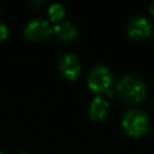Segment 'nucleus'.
<instances>
[{
	"label": "nucleus",
	"mask_w": 154,
	"mask_h": 154,
	"mask_svg": "<svg viewBox=\"0 0 154 154\" xmlns=\"http://www.w3.org/2000/svg\"><path fill=\"white\" fill-rule=\"evenodd\" d=\"M119 96L129 102H140L147 96V87L144 82L132 75H126L120 78L117 84Z\"/></svg>",
	"instance_id": "nucleus-1"
},
{
	"label": "nucleus",
	"mask_w": 154,
	"mask_h": 154,
	"mask_svg": "<svg viewBox=\"0 0 154 154\" xmlns=\"http://www.w3.org/2000/svg\"><path fill=\"white\" fill-rule=\"evenodd\" d=\"M149 125V120L146 113L138 109H129L122 118V126L126 134L131 136L143 135Z\"/></svg>",
	"instance_id": "nucleus-2"
},
{
	"label": "nucleus",
	"mask_w": 154,
	"mask_h": 154,
	"mask_svg": "<svg viewBox=\"0 0 154 154\" xmlns=\"http://www.w3.org/2000/svg\"><path fill=\"white\" fill-rule=\"evenodd\" d=\"M112 84V73L105 65H96L88 76V85L94 91H106Z\"/></svg>",
	"instance_id": "nucleus-3"
},
{
	"label": "nucleus",
	"mask_w": 154,
	"mask_h": 154,
	"mask_svg": "<svg viewBox=\"0 0 154 154\" xmlns=\"http://www.w3.org/2000/svg\"><path fill=\"white\" fill-rule=\"evenodd\" d=\"M126 31L134 38H143L152 32V24L146 17H134L128 22Z\"/></svg>",
	"instance_id": "nucleus-4"
},
{
	"label": "nucleus",
	"mask_w": 154,
	"mask_h": 154,
	"mask_svg": "<svg viewBox=\"0 0 154 154\" xmlns=\"http://www.w3.org/2000/svg\"><path fill=\"white\" fill-rule=\"evenodd\" d=\"M51 31H52V28H51L49 23L42 18H36V19L30 20L24 28L25 36L31 40L43 38V37L48 36L51 34Z\"/></svg>",
	"instance_id": "nucleus-5"
},
{
	"label": "nucleus",
	"mask_w": 154,
	"mask_h": 154,
	"mask_svg": "<svg viewBox=\"0 0 154 154\" xmlns=\"http://www.w3.org/2000/svg\"><path fill=\"white\" fill-rule=\"evenodd\" d=\"M59 67H60V71L63 72V75L71 79L77 78L81 72L79 59L73 53H65L59 60Z\"/></svg>",
	"instance_id": "nucleus-6"
},
{
	"label": "nucleus",
	"mask_w": 154,
	"mask_h": 154,
	"mask_svg": "<svg viewBox=\"0 0 154 154\" xmlns=\"http://www.w3.org/2000/svg\"><path fill=\"white\" fill-rule=\"evenodd\" d=\"M109 109L108 101L102 96H95L89 103V116L93 119H103Z\"/></svg>",
	"instance_id": "nucleus-7"
},
{
	"label": "nucleus",
	"mask_w": 154,
	"mask_h": 154,
	"mask_svg": "<svg viewBox=\"0 0 154 154\" xmlns=\"http://www.w3.org/2000/svg\"><path fill=\"white\" fill-rule=\"evenodd\" d=\"M54 32L63 40H72L78 35L77 26L71 22H61L53 28Z\"/></svg>",
	"instance_id": "nucleus-8"
},
{
	"label": "nucleus",
	"mask_w": 154,
	"mask_h": 154,
	"mask_svg": "<svg viewBox=\"0 0 154 154\" xmlns=\"http://www.w3.org/2000/svg\"><path fill=\"white\" fill-rule=\"evenodd\" d=\"M48 14L52 19L57 20V19H60L65 16V7L63 4L60 2H55V4H52L49 6V10H48Z\"/></svg>",
	"instance_id": "nucleus-9"
},
{
	"label": "nucleus",
	"mask_w": 154,
	"mask_h": 154,
	"mask_svg": "<svg viewBox=\"0 0 154 154\" xmlns=\"http://www.w3.org/2000/svg\"><path fill=\"white\" fill-rule=\"evenodd\" d=\"M7 34H8V30H7V26H6L5 24H2V23H0V40H2V38H6V36H7Z\"/></svg>",
	"instance_id": "nucleus-10"
},
{
	"label": "nucleus",
	"mask_w": 154,
	"mask_h": 154,
	"mask_svg": "<svg viewBox=\"0 0 154 154\" xmlns=\"http://www.w3.org/2000/svg\"><path fill=\"white\" fill-rule=\"evenodd\" d=\"M149 11H150V13L154 16V1L150 4V7H149Z\"/></svg>",
	"instance_id": "nucleus-11"
},
{
	"label": "nucleus",
	"mask_w": 154,
	"mask_h": 154,
	"mask_svg": "<svg viewBox=\"0 0 154 154\" xmlns=\"http://www.w3.org/2000/svg\"><path fill=\"white\" fill-rule=\"evenodd\" d=\"M20 154H29V153H20Z\"/></svg>",
	"instance_id": "nucleus-12"
},
{
	"label": "nucleus",
	"mask_w": 154,
	"mask_h": 154,
	"mask_svg": "<svg viewBox=\"0 0 154 154\" xmlns=\"http://www.w3.org/2000/svg\"><path fill=\"white\" fill-rule=\"evenodd\" d=\"M0 154H4V153H2V152H0Z\"/></svg>",
	"instance_id": "nucleus-13"
}]
</instances>
